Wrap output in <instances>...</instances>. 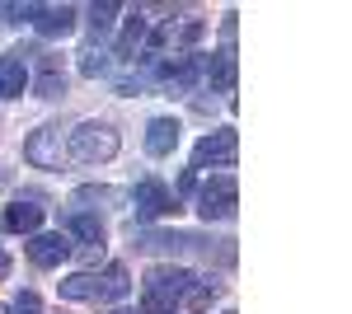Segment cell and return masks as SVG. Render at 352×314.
Returning a JSON list of instances; mask_svg holds the SVG:
<instances>
[{
	"instance_id": "6da1fadb",
	"label": "cell",
	"mask_w": 352,
	"mask_h": 314,
	"mask_svg": "<svg viewBox=\"0 0 352 314\" xmlns=\"http://www.w3.org/2000/svg\"><path fill=\"white\" fill-rule=\"evenodd\" d=\"M192 277H197V272H188V267H151L146 282H141V314H174V310H184Z\"/></svg>"
},
{
	"instance_id": "7a4b0ae2",
	"label": "cell",
	"mask_w": 352,
	"mask_h": 314,
	"mask_svg": "<svg viewBox=\"0 0 352 314\" xmlns=\"http://www.w3.org/2000/svg\"><path fill=\"white\" fill-rule=\"evenodd\" d=\"M132 291V277H127V267H104V272H76V277H66L61 282V295L66 300H89V305H113V300H122Z\"/></svg>"
},
{
	"instance_id": "3957f363",
	"label": "cell",
	"mask_w": 352,
	"mask_h": 314,
	"mask_svg": "<svg viewBox=\"0 0 352 314\" xmlns=\"http://www.w3.org/2000/svg\"><path fill=\"white\" fill-rule=\"evenodd\" d=\"M66 155L80 159V164H109L118 155V131L109 122H80L66 141Z\"/></svg>"
},
{
	"instance_id": "277c9868",
	"label": "cell",
	"mask_w": 352,
	"mask_h": 314,
	"mask_svg": "<svg viewBox=\"0 0 352 314\" xmlns=\"http://www.w3.org/2000/svg\"><path fill=\"white\" fill-rule=\"evenodd\" d=\"M235 207H240V183L230 174H217L212 183L197 188V216L202 221H230Z\"/></svg>"
},
{
	"instance_id": "5b68a950",
	"label": "cell",
	"mask_w": 352,
	"mask_h": 314,
	"mask_svg": "<svg viewBox=\"0 0 352 314\" xmlns=\"http://www.w3.org/2000/svg\"><path fill=\"white\" fill-rule=\"evenodd\" d=\"M240 155V136L230 127L212 131V136H202L197 146H192V169H230Z\"/></svg>"
},
{
	"instance_id": "8992f818",
	"label": "cell",
	"mask_w": 352,
	"mask_h": 314,
	"mask_svg": "<svg viewBox=\"0 0 352 314\" xmlns=\"http://www.w3.org/2000/svg\"><path fill=\"white\" fill-rule=\"evenodd\" d=\"M24 159L33 169H61L66 159V141H61V127H38L24 146Z\"/></svg>"
},
{
	"instance_id": "52a82bcc",
	"label": "cell",
	"mask_w": 352,
	"mask_h": 314,
	"mask_svg": "<svg viewBox=\"0 0 352 314\" xmlns=\"http://www.w3.org/2000/svg\"><path fill=\"white\" fill-rule=\"evenodd\" d=\"M132 207H136V221H164L174 211V192L160 179H141L132 188Z\"/></svg>"
},
{
	"instance_id": "ba28073f",
	"label": "cell",
	"mask_w": 352,
	"mask_h": 314,
	"mask_svg": "<svg viewBox=\"0 0 352 314\" xmlns=\"http://www.w3.org/2000/svg\"><path fill=\"white\" fill-rule=\"evenodd\" d=\"M28 19L43 38H66V33H76V5H33Z\"/></svg>"
},
{
	"instance_id": "9c48e42d",
	"label": "cell",
	"mask_w": 352,
	"mask_h": 314,
	"mask_svg": "<svg viewBox=\"0 0 352 314\" xmlns=\"http://www.w3.org/2000/svg\"><path fill=\"white\" fill-rule=\"evenodd\" d=\"M76 254V244H71V235H33L28 239V258L38 262V267H61V262Z\"/></svg>"
},
{
	"instance_id": "30bf717a",
	"label": "cell",
	"mask_w": 352,
	"mask_h": 314,
	"mask_svg": "<svg viewBox=\"0 0 352 314\" xmlns=\"http://www.w3.org/2000/svg\"><path fill=\"white\" fill-rule=\"evenodd\" d=\"M28 85H33L38 99H56V94H66V66H61V56L43 52V56H38V76H28Z\"/></svg>"
},
{
	"instance_id": "8fae6325",
	"label": "cell",
	"mask_w": 352,
	"mask_h": 314,
	"mask_svg": "<svg viewBox=\"0 0 352 314\" xmlns=\"http://www.w3.org/2000/svg\"><path fill=\"white\" fill-rule=\"evenodd\" d=\"M28 89V52L0 56V99H19Z\"/></svg>"
},
{
	"instance_id": "7c38bea8",
	"label": "cell",
	"mask_w": 352,
	"mask_h": 314,
	"mask_svg": "<svg viewBox=\"0 0 352 314\" xmlns=\"http://www.w3.org/2000/svg\"><path fill=\"white\" fill-rule=\"evenodd\" d=\"M179 122L174 117H151V127H146V155H155V159H164V155H174L179 150Z\"/></svg>"
},
{
	"instance_id": "4fadbf2b",
	"label": "cell",
	"mask_w": 352,
	"mask_h": 314,
	"mask_svg": "<svg viewBox=\"0 0 352 314\" xmlns=\"http://www.w3.org/2000/svg\"><path fill=\"white\" fill-rule=\"evenodd\" d=\"M66 230L80 239V244H104V239H109L104 216H94V211H85V207H76L71 216H66Z\"/></svg>"
},
{
	"instance_id": "5bb4252c",
	"label": "cell",
	"mask_w": 352,
	"mask_h": 314,
	"mask_svg": "<svg viewBox=\"0 0 352 314\" xmlns=\"http://www.w3.org/2000/svg\"><path fill=\"white\" fill-rule=\"evenodd\" d=\"M43 225V207L38 202H10L5 207V230L10 235H38Z\"/></svg>"
},
{
	"instance_id": "9a60e30c",
	"label": "cell",
	"mask_w": 352,
	"mask_h": 314,
	"mask_svg": "<svg viewBox=\"0 0 352 314\" xmlns=\"http://www.w3.org/2000/svg\"><path fill=\"white\" fill-rule=\"evenodd\" d=\"M202 76H207V85H212V89L230 94V89H235V52L226 47V52H217L212 61H202Z\"/></svg>"
},
{
	"instance_id": "2e32d148",
	"label": "cell",
	"mask_w": 352,
	"mask_h": 314,
	"mask_svg": "<svg viewBox=\"0 0 352 314\" xmlns=\"http://www.w3.org/2000/svg\"><path fill=\"white\" fill-rule=\"evenodd\" d=\"M146 33H151V28H146V19H141V14H132V19H127V28H122V38H118V47H113V56H118V61H132V56L146 47Z\"/></svg>"
},
{
	"instance_id": "e0dca14e",
	"label": "cell",
	"mask_w": 352,
	"mask_h": 314,
	"mask_svg": "<svg viewBox=\"0 0 352 314\" xmlns=\"http://www.w3.org/2000/svg\"><path fill=\"white\" fill-rule=\"evenodd\" d=\"M217 295H221V282H217V277H192L184 310H212V300H217Z\"/></svg>"
},
{
	"instance_id": "ac0fdd59",
	"label": "cell",
	"mask_w": 352,
	"mask_h": 314,
	"mask_svg": "<svg viewBox=\"0 0 352 314\" xmlns=\"http://www.w3.org/2000/svg\"><path fill=\"white\" fill-rule=\"evenodd\" d=\"M104 71H109V52L99 43H89L80 52V76H104Z\"/></svg>"
},
{
	"instance_id": "d6986e66",
	"label": "cell",
	"mask_w": 352,
	"mask_h": 314,
	"mask_svg": "<svg viewBox=\"0 0 352 314\" xmlns=\"http://www.w3.org/2000/svg\"><path fill=\"white\" fill-rule=\"evenodd\" d=\"M113 14H118V5H109V0H104V5H89V33L104 38L113 28Z\"/></svg>"
},
{
	"instance_id": "ffe728a7",
	"label": "cell",
	"mask_w": 352,
	"mask_h": 314,
	"mask_svg": "<svg viewBox=\"0 0 352 314\" xmlns=\"http://www.w3.org/2000/svg\"><path fill=\"white\" fill-rule=\"evenodd\" d=\"M33 5H0V24H14V19H28Z\"/></svg>"
},
{
	"instance_id": "44dd1931",
	"label": "cell",
	"mask_w": 352,
	"mask_h": 314,
	"mask_svg": "<svg viewBox=\"0 0 352 314\" xmlns=\"http://www.w3.org/2000/svg\"><path fill=\"white\" fill-rule=\"evenodd\" d=\"M14 314H38V295H33V291H24V295L14 300Z\"/></svg>"
},
{
	"instance_id": "7402d4cb",
	"label": "cell",
	"mask_w": 352,
	"mask_h": 314,
	"mask_svg": "<svg viewBox=\"0 0 352 314\" xmlns=\"http://www.w3.org/2000/svg\"><path fill=\"white\" fill-rule=\"evenodd\" d=\"M5 277H10V254L0 249V282H5Z\"/></svg>"
},
{
	"instance_id": "603a6c76",
	"label": "cell",
	"mask_w": 352,
	"mask_h": 314,
	"mask_svg": "<svg viewBox=\"0 0 352 314\" xmlns=\"http://www.w3.org/2000/svg\"><path fill=\"white\" fill-rule=\"evenodd\" d=\"M0 314H10V310H0Z\"/></svg>"
},
{
	"instance_id": "cb8c5ba5",
	"label": "cell",
	"mask_w": 352,
	"mask_h": 314,
	"mask_svg": "<svg viewBox=\"0 0 352 314\" xmlns=\"http://www.w3.org/2000/svg\"><path fill=\"white\" fill-rule=\"evenodd\" d=\"M226 314H230V310H226Z\"/></svg>"
}]
</instances>
